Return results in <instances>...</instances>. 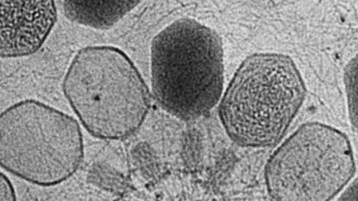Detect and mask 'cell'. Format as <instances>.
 Listing matches in <instances>:
<instances>
[{
	"label": "cell",
	"instance_id": "obj_1",
	"mask_svg": "<svg viewBox=\"0 0 358 201\" xmlns=\"http://www.w3.org/2000/svg\"><path fill=\"white\" fill-rule=\"evenodd\" d=\"M62 90L85 128L103 140L135 133L151 105L150 91L135 64L111 45L80 50L70 62Z\"/></svg>",
	"mask_w": 358,
	"mask_h": 201
},
{
	"label": "cell",
	"instance_id": "obj_2",
	"mask_svg": "<svg viewBox=\"0 0 358 201\" xmlns=\"http://www.w3.org/2000/svg\"><path fill=\"white\" fill-rule=\"evenodd\" d=\"M293 60L279 53L248 56L220 100V121L229 137L245 147H267L284 135L306 96Z\"/></svg>",
	"mask_w": 358,
	"mask_h": 201
},
{
	"label": "cell",
	"instance_id": "obj_3",
	"mask_svg": "<svg viewBox=\"0 0 358 201\" xmlns=\"http://www.w3.org/2000/svg\"><path fill=\"white\" fill-rule=\"evenodd\" d=\"M152 94L167 112L185 120L208 114L224 87V52L219 35L190 18L169 24L150 47Z\"/></svg>",
	"mask_w": 358,
	"mask_h": 201
},
{
	"label": "cell",
	"instance_id": "obj_4",
	"mask_svg": "<svg viewBox=\"0 0 358 201\" xmlns=\"http://www.w3.org/2000/svg\"><path fill=\"white\" fill-rule=\"evenodd\" d=\"M84 154L78 121L43 102L27 99L0 116V163L30 183L49 186L72 176Z\"/></svg>",
	"mask_w": 358,
	"mask_h": 201
},
{
	"label": "cell",
	"instance_id": "obj_5",
	"mask_svg": "<svg viewBox=\"0 0 358 201\" xmlns=\"http://www.w3.org/2000/svg\"><path fill=\"white\" fill-rule=\"evenodd\" d=\"M355 168L350 142L343 132L308 123L271 155L266 186L273 201H330L352 181Z\"/></svg>",
	"mask_w": 358,
	"mask_h": 201
},
{
	"label": "cell",
	"instance_id": "obj_6",
	"mask_svg": "<svg viewBox=\"0 0 358 201\" xmlns=\"http://www.w3.org/2000/svg\"><path fill=\"white\" fill-rule=\"evenodd\" d=\"M2 58L31 55L43 45L57 17L52 1H0Z\"/></svg>",
	"mask_w": 358,
	"mask_h": 201
},
{
	"label": "cell",
	"instance_id": "obj_7",
	"mask_svg": "<svg viewBox=\"0 0 358 201\" xmlns=\"http://www.w3.org/2000/svg\"><path fill=\"white\" fill-rule=\"evenodd\" d=\"M140 1H65L63 9L72 22L94 29L113 27L133 10Z\"/></svg>",
	"mask_w": 358,
	"mask_h": 201
},
{
	"label": "cell",
	"instance_id": "obj_8",
	"mask_svg": "<svg viewBox=\"0 0 358 201\" xmlns=\"http://www.w3.org/2000/svg\"><path fill=\"white\" fill-rule=\"evenodd\" d=\"M344 84L350 121L358 131V53L345 68Z\"/></svg>",
	"mask_w": 358,
	"mask_h": 201
},
{
	"label": "cell",
	"instance_id": "obj_9",
	"mask_svg": "<svg viewBox=\"0 0 358 201\" xmlns=\"http://www.w3.org/2000/svg\"><path fill=\"white\" fill-rule=\"evenodd\" d=\"M0 199L1 201H16V197L12 184L3 173L0 177Z\"/></svg>",
	"mask_w": 358,
	"mask_h": 201
},
{
	"label": "cell",
	"instance_id": "obj_10",
	"mask_svg": "<svg viewBox=\"0 0 358 201\" xmlns=\"http://www.w3.org/2000/svg\"><path fill=\"white\" fill-rule=\"evenodd\" d=\"M336 201H358V178L348 184Z\"/></svg>",
	"mask_w": 358,
	"mask_h": 201
}]
</instances>
